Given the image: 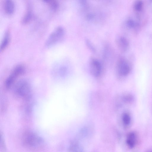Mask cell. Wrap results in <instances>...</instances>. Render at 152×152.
<instances>
[{
    "label": "cell",
    "instance_id": "6da1fadb",
    "mask_svg": "<svg viewBox=\"0 0 152 152\" xmlns=\"http://www.w3.org/2000/svg\"><path fill=\"white\" fill-rule=\"evenodd\" d=\"M65 34V31L63 27H57L48 37L45 42V45L49 47L55 44L62 39Z\"/></svg>",
    "mask_w": 152,
    "mask_h": 152
},
{
    "label": "cell",
    "instance_id": "7a4b0ae2",
    "mask_svg": "<svg viewBox=\"0 0 152 152\" xmlns=\"http://www.w3.org/2000/svg\"><path fill=\"white\" fill-rule=\"evenodd\" d=\"M23 142L24 144L29 147L35 148L41 145L42 140L35 134L28 132L24 135Z\"/></svg>",
    "mask_w": 152,
    "mask_h": 152
},
{
    "label": "cell",
    "instance_id": "3957f363",
    "mask_svg": "<svg viewBox=\"0 0 152 152\" xmlns=\"http://www.w3.org/2000/svg\"><path fill=\"white\" fill-rule=\"evenodd\" d=\"M117 68L118 73L122 76L127 75L131 70V67L129 63L122 57H120L118 60Z\"/></svg>",
    "mask_w": 152,
    "mask_h": 152
},
{
    "label": "cell",
    "instance_id": "277c9868",
    "mask_svg": "<svg viewBox=\"0 0 152 152\" xmlns=\"http://www.w3.org/2000/svg\"><path fill=\"white\" fill-rule=\"evenodd\" d=\"M91 74L95 77H98L101 72L102 66L100 62L95 58H91L89 62Z\"/></svg>",
    "mask_w": 152,
    "mask_h": 152
},
{
    "label": "cell",
    "instance_id": "5b68a950",
    "mask_svg": "<svg viewBox=\"0 0 152 152\" xmlns=\"http://www.w3.org/2000/svg\"><path fill=\"white\" fill-rule=\"evenodd\" d=\"M24 70V68L22 65L17 66L14 69L12 73L7 79L6 86L9 88L12 84L17 77L23 74Z\"/></svg>",
    "mask_w": 152,
    "mask_h": 152
},
{
    "label": "cell",
    "instance_id": "8992f818",
    "mask_svg": "<svg viewBox=\"0 0 152 152\" xmlns=\"http://www.w3.org/2000/svg\"><path fill=\"white\" fill-rule=\"evenodd\" d=\"M115 43L118 49L122 52H125L129 46L127 39L122 36H118L115 39Z\"/></svg>",
    "mask_w": 152,
    "mask_h": 152
},
{
    "label": "cell",
    "instance_id": "52a82bcc",
    "mask_svg": "<svg viewBox=\"0 0 152 152\" xmlns=\"http://www.w3.org/2000/svg\"><path fill=\"white\" fill-rule=\"evenodd\" d=\"M17 91L18 94L23 96H26L29 93V88L26 83L20 82L18 85Z\"/></svg>",
    "mask_w": 152,
    "mask_h": 152
},
{
    "label": "cell",
    "instance_id": "ba28073f",
    "mask_svg": "<svg viewBox=\"0 0 152 152\" xmlns=\"http://www.w3.org/2000/svg\"><path fill=\"white\" fill-rule=\"evenodd\" d=\"M33 15L31 7L29 4H28L27 5L26 12L21 19L22 23L26 24L29 23L32 20Z\"/></svg>",
    "mask_w": 152,
    "mask_h": 152
},
{
    "label": "cell",
    "instance_id": "9c48e42d",
    "mask_svg": "<svg viewBox=\"0 0 152 152\" xmlns=\"http://www.w3.org/2000/svg\"><path fill=\"white\" fill-rule=\"evenodd\" d=\"M3 9L6 13L10 15L12 14L15 9V4L13 1L6 0L3 3Z\"/></svg>",
    "mask_w": 152,
    "mask_h": 152
},
{
    "label": "cell",
    "instance_id": "30bf717a",
    "mask_svg": "<svg viewBox=\"0 0 152 152\" xmlns=\"http://www.w3.org/2000/svg\"><path fill=\"white\" fill-rule=\"evenodd\" d=\"M10 40V32L7 30L4 33L1 42L0 50L1 52L4 51L8 46Z\"/></svg>",
    "mask_w": 152,
    "mask_h": 152
},
{
    "label": "cell",
    "instance_id": "8fae6325",
    "mask_svg": "<svg viewBox=\"0 0 152 152\" xmlns=\"http://www.w3.org/2000/svg\"><path fill=\"white\" fill-rule=\"evenodd\" d=\"M136 142V136L134 132L129 133L127 136L126 143L127 145L130 148H133Z\"/></svg>",
    "mask_w": 152,
    "mask_h": 152
},
{
    "label": "cell",
    "instance_id": "7c38bea8",
    "mask_svg": "<svg viewBox=\"0 0 152 152\" xmlns=\"http://www.w3.org/2000/svg\"><path fill=\"white\" fill-rule=\"evenodd\" d=\"M43 1L48 4L50 8L53 10H57L59 7V3L56 0H44Z\"/></svg>",
    "mask_w": 152,
    "mask_h": 152
},
{
    "label": "cell",
    "instance_id": "4fadbf2b",
    "mask_svg": "<svg viewBox=\"0 0 152 152\" xmlns=\"http://www.w3.org/2000/svg\"><path fill=\"white\" fill-rule=\"evenodd\" d=\"M122 120L125 126H128L130 124L131 118L129 114L128 113H124L122 115Z\"/></svg>",
    "mask_w": 152,
    "mask_h": 152
},
{
    "label": "cell",
    "instance_id": "5bb4252c",
    "mask_svg": "<svg viewBox=\"0 0 152 152\" xmlns=\"http://www.w3.org/2000/svg\"><path fill=\"white\" fill-rule=\"evenodd\" d=\"M85 43L87 47L91 52L94 53L96 52L95 47L89 39H87L85 40Z\"/></svg>",
    "mask_w": 152,
    "mask_h": 152
},
{
    "label": "cell",
    "instance_id": "9a60e30c",
    "mask_svg": "<svg viewBox=\"0 0 152 152\" xmlns=\"http://www.w3.org/2000/svg\"><path fill=\"white\" fill-rule=\"evenodd\" d=\"M133 96L129 94L125 95L123 97V101L127 103H131L133 101Z\"/></svg>",
    "mask_w": 152,
    "mask_h": 152
},
{
    "label": "cell",
    "instance_id": "2e32d148",
    "mask_svg": "<svg viewBox=\"0 0 152 152\" xmlns=\"http://www.w3.org/2000/svg\"><path fill=\"white\" fill-rule=\"evenodd\" d=\"M143 7V3L141 1H139L136 2L134 5L135 10L137 11H140Z\"/></svg>",
    "mask_w": 152,
    "mask_h": 152
},
{
    "label": "cell",
    "instance_id": "e0dca14e",
    "mask_svg": "<svg viewBox=\"0 0 152 152\" xmlns=\"http://www.w3.org/2000/svg\"><path fill=\"white\" fill-rule=\"evenodd\" d=\"M126 23L127 26L130 27H133L135 25L134 22L132 19H128Z\"/></svg>",
    "mask_w": 152,
    "mask_h": 152
},
{
    "label": "cell",
    "instance_id": "ac0fdd59",
    "mask_svg": "<svg viewBox=\"0 0 152 152\" xmlns=\"http://www.w3.org/2000/svg\"><path fill=\"white\" fill-rule=\"evenodd\" d=\"M80 3L82 6L84 8H87L88 7V4L86 0H80Z\"/></svg>",
    "mask_w": 152,
    "mask_h": 152
},
{
    "label": "cell",
    "instance_id": "d6986e66",
    "mask_svg": "<svg viewBox=\"0 0 152 152\" xmlns=\"http://www.w3.org/2000/svg\"><path fill=\"white\" fill-rule=\"evenodd\" d=\"M94 16V15L92 13H89L87 15L86 17L87 19L90 20L93 19Z\"/></svg>",
    "mask_w": 152,
    "mask_h": 152
}]
</instances>
